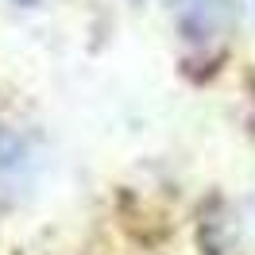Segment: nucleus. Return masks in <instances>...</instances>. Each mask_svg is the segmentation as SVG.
I'll list each match as a JSON object with an SVG mask.
<instances>
[{"label": "nucleus", "mask_w": 255, "mask_h": 255, "mask_svg": "<svg viewBox=\"0 0 255 255\" xmlns=\"http://www.w3.org/2000/svg\"><path fill=\"white\" fill-rule=\"evenodd\" d=\"M16 4H35V0H16Z\"/></svg>", "instance_id": "obj_1"}]
</instances>
